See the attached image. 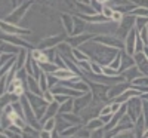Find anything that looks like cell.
<instances>
[{"mask_svg":"<svg viewBox=\"0 0 148 138\" xmlns=\"http://www.w3.org/2000/svg\"><path fill=\"white\" fill-rule=\"evenodd\" d=\"M19 101H21V104H22V108H24V115H25V120H27V123L30 125V126H33L36 131H42L43 129V126H40V120L37 119V116H36V111H34V108L31 107V104H30V101H28V98L24 95V97H21L19 98Z\"/></svg>","mask_w":148,"mask_h":138,"instance_id":"cell-1","label":"cell"},{"mask_svg":"<svg viewBox=\"0 0 148 138\" xmlns=\"http://www.w3.org/2000/svg\"><path fill=\"white\" fill-rule=\"evenodd\" d=\"M126 115L132 119L133 123L138 120V117L142 115V98L141 97L130 98L126 103Z\"/></svg>","mask_w":148,"mask_h":138,"instance_id":"cell-2","label":"cell"},{"mask_svg":"<svg viewBox=\"0 0 148 138\" xmlns=\"http://www.w3.org/2000/svg\"><path fill=\"white\" fill-rule=\"evenodd\" d=\"M31 5V2H28V3H25L24 6H18L15 10H12L10 12V15H8V18H6V21H9V24H18V21L25 15V9H28V6Z\"/></svg>","mask_w":148,"mask_h":138,"instance_id":"cell-3","label":"cell"},{"mask_svg":"<svg viewBox=\"0 0 148 138\" xmlns=\"http://www.w3.org/2000/svg\"><path fill=\"white\" fill-rule=\"evenodd\" d=\"M133 59H135V66L139 67V71L144 76H148V59L144 55V52H135Z\"/></svg>","mask_w":148,"mask_h":138,"instance_id":"cell-4","label":"cell"},{"mask_svg":"<svg viewBox=\"0 0 148 138\" xmlns=\"http://www.w3.org/2000/svg\"><path fill=\"white\" fill-rule=\"evenodd\" d=\"M92 101V94L90 92H86L84 95L79 97V98H74V111L79 113L80 110L86 108Z\"/></svg>","mask_w":148,"mask_h":138,"instance_id":"cell-5","label":"cell"},{"mask_svg":"<svg viewBox=\"0 0 148 138\" xmlns=\"http://www.w3.org/2000/svg\"><path fill=\"white\" fill-rule=\"evenodd\" d=\"M136 34H138L136 28H132V30L127 33V39H126V46H125L126 54H127V55H132V57H133V54H135V43H136Z\"/></svg>","mask_w":148,"mask_h":138,"instance_id":"cell-6","label":"cell"},{"mask_svg":"<svg viewBox=\"0 0 148 138\" xmlns=\"http://www.w3.org/2000/svg\"><path fill=\"white\" fill-rule=\"evenodd\" d=\"M130 88V85L129 83H125V82H121V83H117V86H114V88H110L108 89V98H111V99H116L117 97H120L123 92H125L126 89H129Z\"/></svg>","mask_w":148,"mask_h":138,"instance_id":"cell-7","label":"cell"},{"mask_svg":"<svg viewBox=\"0 0 148 138\" xmlns=\"http://www.w3.org/2000/svg\"><path fill=\"white\" fill-rule=\"evenodd\" d=\"M2 30H3V33H9V34H14V36H16V34H28L30 31L28 30H24V28H21V27H16L15 24H8L6 21H3L2 22Z\"/></svg>","mask_w":148,"mask_h":138,"instance_id":"cell-8","label":"cell"},{"mask_svg":"<svg viewBox=\"0 0 148 138\" xmlns=\"http://www.w3.org/2000/svg\"><path fill=\"white\" fill-rule=\"evenodd\" d=\"M89 39H93V34H79V36H71V39H68L67 42L73 46H83Z\"/></svg>","mask_w":148,"mask_h":138,"instance_id":"cell-9","label":"cell"},{"mask_svg":"<svg viewBox=\"0 0 148 138\" xmlns=\"http://www.w3.org/2000/svg\"><path fill=\"white\" fill-rule=\"evenodd\" d=\"M96 42H99V43H104V46H110V48H116V49H121V48H125V45H123V42L117 40V39H111V37H96L95 39Z\"/></svg>","mask_w":148,"mask_h":138,"instance_id":"cell-10","label":"cell"},{"mask_svg":"<svg viewBox=\"0 0 148 138\" xmlns=\"http://www.w3.org/2000/svg\"><path fill=\"white\" fill-rule=\"evenodd\" d=\"M27 85H28V89L31 94H36V95H40L43 97V91H42V88L39 85V79H36L33 76H28L27 77Z\"/></svg>","mask_w":148,"mask_h":138,"instance_id":"cell-11","label":"cell"},{"mask_svg":"<svg viewBox=\"0 0 148 138\" xmlns=\"http://www.w3.org/2000/svg\"><path fill=\"white\" fill-rule=\"evenodd\" d=\"M53 74H55L59 80H68V79H73V77H77V76H79V74H76L73 70H70L68 67H67V68H58ZM79 77H80V76H79Z\"/></svg>","mask_w":148,"mask_h":138,"instance_id":"cell-12","label":"cell"},{"mask_svg":"<svg viewBox=\"0 0 148 138\" xmlns=\"http://www.w3.org/2000/svg\"><path fill=\"white\" fill-rule=\"evenodd\" d=\"M28 52H27V49L25 48H21V51H19V54L16 55V68L18 70H21V68H24V66H25V62H27V59H28Z\"/></svg>","mask_w":148,"mask_h":138,"instance_id":"cell-13","label":"cell"},{"mask_svg":"<svg viewBox=\"0 0 148 138\" xmlns=\"http://www.w3.org/2000/svg\"><path fill=\"white\" fill-rule=\"evenodd\" d=\"M2 40H3V42H9V43H12V45H18L19 48H27V46H28L25 42H22L21 39H16L14 34H9V37H8L6 34H3V36H2Z\"/></svg>","mask_w":148,"mask_h":138,"instance_id":"cell-14","label":"cell"},{"mask_svg":"<svg viewBox=\"0 0 148 138\" xmlns=\"http://www.w3.org/2000/svg\"><path fill=\"white\" fill-rule=\"evenodd\" d=\"M71 111H74V98H68L64 104L59 106V115H65Z\"/></svg>","mask_w":148,"mask_h":138,"instance_id":"cell-15","label":"cell"},{"mask_svg":"<svg viewBox=\"0 0 148 138\" xmlns=\"http://www.w3.org/2000/svg\"><path fill=\"white\" fill-rule=\"evenodd\" d=\"M39 66H40L42 71H45V73H47V74H51V73H55V71L58 70V66L55 64L53 61H47V62H42V64H39Z\"/></svg>","mask_w":148,"mask_h":138,"instance_id":"cell-16","label":"cell"},{"mask_svg":"<svg viewBox=\"0 0 148 138\" xmlns=\"http://www.w3.org/2000/svg\"><path fill=\"white\" fill-rule=\"evenodd\" d=\"M62 21H64V27L68 31V36H73L74 33V18H71L70 15H62Z\"/></svg>","mask_w":148,"mask_h":138,"instance_id":"cell-17","label":"cell"},{"mask_svg":"<svg viewBox=\"0 0 148 138\" xmlns=\"http://www.w3.org/2000/svg\"><path fill=\"white\" fill-rule=\"evenodd\" d=\"M104 126V122L98 117V119H92V120H89L88 122V125H86V128H88L90 132L92 131H96V129H101Z\"/></svg>","mask_w":148,"mask_h":138,"instance_id":"cell-18","label":"cell"},{"mask_svg":"<svg viewBox=\"0 0 148 138\" xmlns=\"http://www.w3.org/2000/svg\"><path fill=\"white\" fill-rule=\"evenodd\" d=\"M19 51H21V48H18V46L15 48L14 45H10V43L8 45L6 42H3V48H2V52H3V54L9 52V54H14V55H18V54H19Z\"/></svg>","mask_w":148,"mask_h":138,"instance_id":"cell-19","label":"cell"},{"mask_svg":"<svg viewBox=\"0 0 148 138\" xmlns=\"http://www.w3.org/2000/svg\"><path fill=\"white\" fill-rule=\"evenodd\" d=\"M43 129H45V131H49V132H53V131L56 129V117L47 119V120L43 123Z\"/></svg>","mask_w":148,"mask_h":138,"instance_id":"cell-20","label":"cell"},{"mask_svg":"<svg viewBox=\"0 0 148 138\" xmlns=\"http://www.w3.org/2000/svg\"><path fill=\"white\" fill-rule=\"evenodd\" d=\"M71 57H73L74 59H77V61H90V59H89V57L86 55L84 52H80V49H76V48L73 49Z\"/></svg>","mask_w":148,"mask_h":138,"instance_id":"cell-21","label":"cell"},{"mask_svg":"<svg viewBox=\"0 0 148 138\" xmlns=\"http://www.w3.org/2000/svg\"><path fill=\"white\" fill-rule=\"evenodd\" d=\"M39 85H40V88H42V91H43V92L49 91V83H47V73L42 71V74L39 76Z\"/></svg>","mask_w":148,"mask_h":138,"instance_id":"cell-22","label":"cell"},{"mask_svg":"<svg viewBox=\"0 0 148 138\" xmlns=\"http://www.w3.org/2000/svg\"><path fill=\"white\" fill-rule=\"evenodd\" d=\"M74 26H76V30H74L73 36H79L84 30V21L82 18H74Z\"/></svg>","mask_w":148,"mask_h":138,"instance_id":"cell-23","label":"cell"},{"mask_svg":"<svg viewBox=\"0 0 148 138\" xmlns=\"http://www.w3.org/2000/svg\"><path fill=\"white\" fill-rule=\"evenodd\" d=\"M121 57H123V54H121V52H117L116 57H114V59L110 62V66H108V67H111L113 70H119L120 66H121Z\"/></svg>","mask_w":148,"mask_h":138,"instance_id":"cell-24","label":"cell"},{"mask_svg":"<svg viewBox=\"0 0 148 138\" xmlns=\"http://www.w3.org/2000/svg\"><path fill=\"white\" fill-rule=\"evenodd\" d=\"M102 74L104 76H107V77H116V76H119V70H113L111 67H108V66H104L102 67Z\"/></svg>","mask_w":148,"mask_h":138,"instance_id":"cell-25","label":"cell"},{"mask_svg":"<svg viewBox=\"0 0 148 138\" xmlns=\"http://www.w3.org/2000/svg\"><path fill=\"white\" fill-rule=\"evenodd\" d=\"M79 129H80V126H76V125H73V126L64 129L62 132H61V135H62V138H64V137H73L74 134H77V132H79Z\"/></svg>","mask_w":148,"mask_h":138,"instance_id":"cell-26","label":"cell"},{"mask_svg":"<svg viewBox=\"0 0 148 138\" xmlns=\"http://www.w3.org/2000/svg\"><path fill=\"white\" fill-rule=\"evenodd\" d=\"M133 86H148V76H139L132 80Z\"/></svg>","mask_w":148,"mask_h":138,"instance_id":"cell-27","label":"cell"},{"mask_svg":"<svg viewBox=\"0 0 148 138\" xmlns=\"http://www.w3.org/2000/svg\"><path fill=\"white\" fill-rule=\"evenodd\" d=\"M145 49V43L142 42V39L139 37V34H136V43H135V52H144Z\"/></svg>","mask_w":148,"mask_h":138,"instance_id":"cell-28","label":"cell"},{"mask_svg":"<svg viewBox=\"0 0 148 138\" xmlns=\"http://www.w3.org/2000/svg\"><path fill=\"white\" fill-rule=\"evenodd\" d=\"M101 10H102L101 14H102L104 17H107L108 19H111V17H113V14H114V9H113V8H110L108 5H104Z\"/></svg>","mask_w":148,"mask_h":138,"instance_id":"cell-29","label":"cell"},{"mask_svg":"<svg viewBox=\"0 0 148 138\" xmlns=\"http://www.w3.org/2000/svg\"><path fill=\"white\" fill-rule=\"evenodd\" d=\"M61 116H62L67 122H70L71 125H73V123H80V119H79L77 116L71 115V113H65V115H61Z\"/></svg>","mask_w":148,"mask_h":138,"instance_id":"cell-30","label":"cell"},{"mask_svg":"<svg viewBox=\"0 0 148 138\" xmlns=\"http://www.w3.org/2000/svg\"><path fill=\"white\" fill-rule=\"evenodd\" d=\"M90 70H92V74H102V67L95 61H90Z\"/></svg>","mask_w":148,"mask_h":138,"instance_id":"cell-31","label":"cell"},{"mask_svg":"<svg viewBox=\"0 0 148 138\" xmlns=\"http://www.w3.org/2000/svg\"><path fill=\"white\" fill-rule=\"evenodd\" d=\"M111 21H114V22L120 24V22L123 21V14H121V12H119V10H116V9H114V14H113V17H111Z\"/></svg>","mask_w":148,"mask_h":138,"instance_id":"cell-32","label":"cell"},{"mask_svg":"<svg viewBox=\"0 0 148 138\" xmlns=\"http://www.w3.org/2000/svg\"><path fill=\"white\" fill-rule=\"evenodd\" d=\"M111 113H113V108H111V104H107V106H104V107L101 108V111H99V116L111 115Z\"/></svg>","mask_w":148,"mask_h":138,"instance_id":"cell-33","label":"cell"},{"mask_svg":"<svg viewBox=\"0 0 148 138\" xmlns=\"http://www.w3.org/2000/svg\"><path fill=\"white\" fill-rule=\"evenodd\" d=\"M104 129L101 128V129H96V131H92L90 132V137L89 138H104Z\"/></svg>","mask_w":148,"mask_h":138,"instance_id":"cell-34","label":"cell"},{"mask_svg":"<svg viewBox=\"0 0 148 138\" xmlns=\"http://www.w3.org/2000/svg\"><path fill=\"white\" fill-rule=\"evenodd\" d=\"M43 98L46 99L47 103H53V101H55V95L52 94V91H46V92H43Z\"/></svg>","mask_w":148,"mask_h":138,"instance_id":"cell-35","label":"cell"},{"mask_svg":"<svg viewBox=\"0 0 148 138\" xmlns=\"http://www.w3.org/2000/svg\"><path fill=\"white\" fill-rule=\"evenodd\" d=\"M111 138H133V135H132L130 132H127V131H121L120 134H117V135H114V137H111Z\"/></svg>","mask_w":148,"mask_h":138,"instance_id":"cell-36","label":"cell"},{"mask_svg":"<svg viewBox=\"0 0 148 138\" xmlns=\"http://www.w3.org/2000/svg\"><path fill=\"white\" fill-rule=\"evenodd\" d=\"M68 98H71V97H67V95H59V94H58V95H55V101H58L59 104H64Z\"/></svg>","mask_w":148,"mask_h":138,"instance_id":"cell-37","label":"cell"},{"mask_svg":"<svg viewBox=\"0 0 148 138\" xmlns=\"http://www.w3.org/2000/svg\"><path fill=\"white\" fill-rule=\"evenodd\" d=\"M135 5H138L139 8H145L148 9V0H132Z\"/></svg>","mask_w":148,"mask_h":138,"instance_id":"cell-38","label":"cell"},{"mask_svg":"<svg viewBox=\"0 0 148 138\" xmlns=\"http://www.w3.org/2000/svg\"><path fill=\"white\" fill-rule=\"evenodd\" d=\"M39 138H53V134H52V132H49V131L42 129V131L39 132Z\"/></svg>","mask_w":148,"mask_h":138,"instance_id":"cell-39","label":"cell"},{"mask_svg":"<svg viewBox=\"0 0 148 138\" xmlns=\"http://www.w3.org/2000/svg\"><path fill=\"white\" fill-rule=\"evenodd\" d=\"M113 116H114V113H111V115H105V116H99V119L104 122V126H105L107 123H110V120L113 119Z\"/></svg>","mask_w":148,"mask_h":138,"instance_id":"cell-40","label":"cell"},{"mask_svg":"<svg viewBox=\"0 0 148 138\" xmlns=\"http://www.w3.org/2000/svg\"><path fill=\"white\" fill-rule=\"evenodd\" d=\"M121 106H123V104H120V103H116V101H114L113 104H111V108H113V113H117V111L121 108Z\"/></svg>","mask_w":148,"mask_h":138,"instance_id":"cell-41","label":"cell"},{"mask_svg":"<svg viewBox=\"0 0 148 138\" xmlns=\"http://www.w3.org/2000/svg\"><path fill=\"white\" fill-rule=\"evenodd\" d=\"M144 55H145L147 59H148V46H145V49H144Z\"/></svg>","mask_w":148,"mask_h":138,"instance_id":"cell-42","label":"cell"},{"mask_svg":"<svg viewBox=\"0 0 148 138\" xmlns=\"http://www.w3.org/2000/svg\"><path fill=\"white\" fill-rule=\"evenodd\" d=\"M141 98H142V99H147V101H148V92H147V94H142Z\"/></svg>","mask_w":148,"mask_h":138,"instance_id":"cell-43","label":"cell"},{"mask_svg":"<svg viewBox=\"0 0 148 138\" xmlns=\"http://www.w3.org/2000/svg\"><path fill=\"white\" fill-rule=\"evenodd\" d=\"M144 138H148V128H147V131H145V134H144Z\"/></svg>","mask_w":148,"mask_h":138,"instance_id":"cell-44","label":"cell"},{"mask_svg":"<svg viewBox=\"0 0 148 138\" xmlns=\"http://www.w3.org/2000/svg\"><path fill=\"white\" fill-rule=\"evenodd\" d=\"M64 138H76V137H64ZM77 138H80V137H77Z\"/></svg>","mask_w":148,"mask_h":138,"instance_id":"cell-45","label":"cell"},{"mask_svg":"<svg viewBox=\"0 0 148 138\" xmlns=\"http://www.w3.org/2000/svg\"><path fill=\"white\" fill-rule=\"evenodd\" d=\"M77 2H79V3H82V0H77Z\"/></svg>","mask_w":148,"mask_h":138,"instance_id":"cell-46","label":"cell"}]
</instances>
